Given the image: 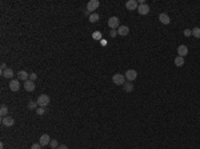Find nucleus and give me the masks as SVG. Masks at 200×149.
<instances>
[{
    "instance_id": "nucleus-1",
    "label": "nucleus",
    "mask_w": 200,
    "mask_h": 149,
    "mask_svg": "<svg viewBox=\"0 0 200 149\" xmlns=\"http://www.w3.org/2000/svg\"><path fill=\"white\" fill-rule=\"evenodd\" d=\"M112 81L115 85H124V83H126V76L122 73H115L112 76Z\"/></svg>"
},
{
    "instance_id": "nucleus-2",
    "label": "nucleus",
    "mask_w": 200,
    "mask_h": 149,
    "mask_svg": "<svg viewBox=\"0 0 200 149\" xmlns=\"http://www.w3.org/2000/svg\"><path fill=\"white\" fill-rule=\"evenodd\" d=\"M108 25L111 29H116V28H119L120 27V20H119V18H116V16H112V18L108 19Z\"/></svg>"
},
{
    "instance_id": "nucleus-3",
    "label": "nucleus",
    "mask_w": 200,
    "mask_h": 149,
    "mask_svg": "<svg viewBox=\"0 0 200 149\" xmlns=\"http://www.w3.org/2000/svg\"><path fill=\"white\" fill-rule=\"evenodd\" d=\"M38 104H39V107H47L48 104H49V96L48 95H40L39 97H38Z\"/></svg>"
},
{
    "instance_id": "nucleus-4",
    "label": "nucleus",
    "mask_w": 200,
    "mask_h": 149,
    "mask_svg": "<svg viewBox=\"0 0 200 149\" xmlns=\"http://www.w3.org/2000/svg\"><path fill=\"white\" fill-rule=\"evenodd\" d=\"M99 5H100L99 0H91V1H88V4H87V11L88 12H93Z\"/></svg>"
},
{
    "instance_id": "nucleus-5",
    "label": "nucleus",
    "mask_w": 200,
    "mask_h": 149,
    "mask_svg": "<svg viewBox=\"0 0 200 149\" xmlns=\"http://www.w3.org/2000/svg\"><path fill=\"white\" fill-rule=\"evenodd\" d=\"M136 77H138V72H136L135 69H128L126 72V79L128 80V81H134V80H136Z\"/></svg>"
},
{
    "instance_id": "nucleus-6",
    "label": "nucleus",
    "mask_w": 200,
    "mask_h": 149,
    "mask_svg": "<svg viewBox=\"0 0 200 149\" xmlns=\"http://www.w3.org/2000/svg\"><path fill=\"white\" fill-rule=\"evenodd\" d=\"M138 7H139V3L136 0H128V1H126V8L128 11H135V9H138Z\"/></svg>"
},
{
    "instance_id": "nucleus-7",
    "label": "nucleus",
    "mask_w": 200,
    "mask_h": 149,
    "mask_svg": "<svg viewBox=\"0 0 200 149\" xmlns=\"http://www.w3.org/2000/svg\"><path fill=\"white\" fill-rule=\"evenodd\" d=\"M138 12L140 13V15H148L149 13V5L148 4H139V7H138Z\"/></svg>"
},
{
    "instance_id": "nucleus-8",
    "label": "nucleus",
    "mask_w": 200,
    "mask_h": 149,
    "mask_svg": "<svg viewBox=\"0 0 200 149\" xmlns=\"http://www.w3.org/2000/svg\"><path fill=\"white\" fill-rule=\"evenodd\" d=\"M1 124L4 127H12L15 124V120L12 117H9V116H5V117H1Z\"/></svg>"
},
{
    "instance_id": "nucleus-9",
    "label": "nucleus",
    "mask_w": 200,
    "mask_h": 149,
    "mask_svg": "<svg viewBox=\"0 0 200 149\" xmlns=\"http://www.w3.org/2000/svg\"><path fill=\"white\" fill-rule=\"evenodd\" d=\"M24 89H26L27 92L35 91V83H34L32 80H27V81H24Z\"/></svg>"
},
{
    "instance_id": "nucleus-10",
    "label": "nucleus",
    "mask_w": 200,
    "mask_h": 149,
    "mask_svg": "<svg viewBox=\"0 0 200 149\" xmlns=\"http://www.w3.org/2000/svg\"><path fill=\"white\" fill-rule=\"evenodd\" d=\"M9 89H11L12 92H18L19 89H20V83H19V80H11V83H9Z\"/></svg>"
},
{
    "instance_id": "nucleus-11",
    "label": "nucleus",
    "mask_w": 200,
    "mask_h": 149,
    "mask_svg": "<svg viewBox=\"0 0 200 149\" xmlns=\"http://www.w3.org/2000/svg\"><path fill=\"white\" fill-rule=\"evenodd\" d=\"M159 22L161 23V24H170L171 23V19H170V16H168V13H160L159 15Z\"/></svg>"
},
{
    "instance_id": "nucleus-12",
    "label": "nucleus",
    "mask_w": 200,
    "mask_h": 149,
    "mask_svg": "<svg viewBox=\"0 0 200 149\" xmlns=\"http://www.w3.org/2000/svg\"><path fill=\"white\" fill-rule=\"evenodd\" d=\"M49 142H51V137L48 136V135H41V136H40L39 144L41 145V146H45V145H48Z\"/></svg>"
},
{
    "instance_id": "nucleus-13",
    "label": "nucleus",
    "mask_w": 200,
    "mask_h": 149,
    "mask_svg": "<svg viewBox=\"0 0 200 149\" xmlns=\"http://www.w3.org/2000/svg\"><path fill=\"white\" fill-rule=\"evenodd\" d=\"M178 56H182V57H184V56H187L188 55V48H187V45H179L178 47Z\"/></svg>"
},
{
    "instance_id": "nucleus-14",
    "label": "nucleus",
    "mask_w": 200,
    "mask_h": 149,
    "mask_svg": "<svg viewBox=\"0 0 200 149\" xmlns=\"http://www.w3.org/2000/svg\"><path fill=\"white\" fill-rule=\"evenodd\" d=\"M130 33V28L127 25H120L118 28V35H120V36H127Z\"/></svg>"
},
{
    "instance_id": "nucleus-15",
    "label": "nucleus",
    "mask_w": 200,
    "mask_h": 149,
    "mask_svg": "<svg viewBox=\"0 0 200 149\" xmlns=\"http://www.w3.org/2000/svg\"><path fill=\"white\" fill-rule=\"evenodd\" d=\"M19 79L18 80H23V81H27V80H30V73L28 72H26V71H20L18 73Z\"/></svg>"
},
{
    "instance_id": "nucleus-16",
    "label": "nucleus",
    "mask_w": 200,
    "mask_h": 149,
    "mask_svg": "<svg viewBox=\"0 0 200 149\" xmlns=\"http://www.w3.org/2000/svg\"><path fill=\"white\" fill-rule=\"evenodd\" d=\"M1 76L5 77V79H12V77H13V71L11 69V68H7L5 71L1 72Z\"/></svg>"
},
{
    "instance_id": "nucleus-17",
    "label": "nucleus",
    "mask_w": 200,
    "mask_h": 149,
    "mask_svg": "<svg viewBox=\"0 0 200 149\" xmlns=\"http://www.w3.org/2000/svg\"><path fill=\"white\" fill-rule=\"evenodd\" d=\"M0 116H1V117L8 116V107L5 105V104H1V108H0Z\"/></svg>"
},
{
    "instance_id": "nucleus-18",
    "label": "nucleus",
    "mask_w": 200,
    "mask_h": 149,
    "mask_svg": "<svg viewBox=\"0 0 200 149\" xmlns=\"http://www.w3.org/2000/svg\"><path fill=\"white\" fill-rule=\"evenodd\" d=\"M175 65H176V67H183V65H184V57H182V56L176 57V59H175Z\"/></svg>"
},
{
    "instance_id": "nucleus-19",
    "label": "nucleus",
    "mask_w": 200,
    "mask_h": 149,
    "mask_svg": "<svg viewBox=\"0 0 200 149\" xmlns=\"http://www.w3.org/2000/svg\"><path fill=\"white\" fill-rule=\"evenodd\" d=\"M99 19H100V16L97 15V13H95V12L89 15V22H91V23H97V22H99Z\"/></svg>"
},
{
    "instance_id": "nucleus-20",
    "label": "nucleus",
    "mask_w": 200,
    "mask_h": 149,
    "mask_svg": "<svg viewBox=\"0 0 200 149\" xmlns=\"http://www.w3.org/2000/svg\"><path fill=\"white\" fill-rule=\"evenodd\" d=\"M28 109H31V110H34V109H38V107H39V104H38V101H30L28 103Z\"/></svg>"
},
{
    "instance_id": "nucleus-21",
    "label": "nucleus",
    "mask_w": 200,
    "mask_h": 149,
    "mask_svg": "<svg viewBox=\"0 0 200 149\" xmlns=\"http://www.w3.org/2000/svg\"><path fill=\"white\" fill-rule=\"evenodd\" d=\"M123 88H124L126 92H132V91H134V84L131 83V81H128V83H126V85Z\"/></svg>"
},
{
    "instance_id": "nucleus-22",
    "label": "nucleus",
    "mask_w": 200,
    "mask_h": 149,
    "mask_svg": "<svg viewBox=\"0 0 200 149\" xmlns=\"http://www.w3.org/2000/svg\"><path fill=\"white\" fill-rule=\"evenodd\" d=\"M192 36H195L196 39H200V28L199 27H196L192 29Z\"/></svg>"
},
{
    "instance_id": "nucleus-23",
    "label": "nucleus",
    "mask_w": 200,
    "mask_h": 149,
    "mask_svg": "<svg viewBox=\"0 0 200 149\" xmlns=\"http://www.w3.org/2000/svg\"><path fill=\"white\" fill-rule=\"evenodd\" d=\"M92 37H93V40H101V32L96 31L92 33Z\"/></svg>"
},
{
    "instance_id": "nucleus-24",
    "label": "nucleus",
    "mask_w": 200,
    "mask_h": 149,
    "mask_svg": "<svg viewBox=\"0 0 200 149\" xmlns=\"http://www.w3.org/2000/svg\"><path fill=\"white\" fill-rule=\"evenodd\" d=\"M49 145H51V148H52V149H57V146H59V142H57V140H51Z\"/></svg>"
},
{
    "instance_id": "nucleus-25",
    "label": "nucleus",
    "mask_w": 200,
    "mask_h": 149,
    "mask_svg": "<svg viewBox=\"0 0 200 149\" xmlns=\"http://www.w3.org/2000/svg\"><path fill=\"white\" fill-rule=\"evenodd\" d=\"M36 113L39 114V116H43V114L45 113V109H44L43 107H39V108H38V109H36Z\"/></svg>"
},
{
    "instance_id": "nucleus-26",
    "label": "nucleus",
    "mask_w": 200,
    "mask_h": 149,
    "mask_svg": "<svg viewBox=\"0 0 200 149\" xmlns=\"http://www.w3.org/2000/svg\"><path fill=\"white\" fill-rule=\"evenodd\" d=\"M184 36H186V37L192 36V29H184Z\"/></svg>"
},
{
    "instance_id": "nucleus-27",
    "label": "nucleus",
    "mask_w": 200,
    "mask_h": 149,
    "mask_svg": "<svg viewBox=\"0 0 200 149\" xmlns=\"http://www.w3.org/2000/svg\"><path fill=\"white\" fill-rule=\"evenodd\" d=\"M36 79H38V74H36L35 72H32V73H30V80H32V81H35Z\"/></svg>"
},
{
    "instance_id": "nucleus-28",
    "label": "nucleus",
    "mask_w": 200,
    "mask_h": 149,
    "mask_svg": "<svg viewBox=\"0 0 200 149\" xmlns=\"http://www.w3.org/2000/svg\"><path fill=\"white\" fill-rule=\"evenodd\" d=\"M41 148V145L39 144V142H38V144H32L31 145V149H40Z\"/></svg>"
},
{
    "instance_id": "nucleus-29",
    "label": "nucleus",
    "mask_w": 200,
    "mask_h": 149,
    "mask_svg": "<svg viewBox=\"0 0 200 149\" xmlns=\"http://www.w3.org/2000/svg\"><path fill=\"white\" fill-rule=\"evenodd\" d=\"M116 35H118V31H116V29H111V32H109V36H111V37H115Z\"/></svg>"
},
{
    "instance_id": "nucleus-30",
    "label": "nucleus",
    "mask_w": 200,
    "mask_h": 149,
    "mask_svg": "<svg viewBox=\"0 0 200 149\" xmlns=\"http://www.w3.org/2000/svg\"><path fill=\"white\" fill-rule=\"evenodd\" d=\"M57 149H68V146H67V145H59V146H57Z\"/></svg>"
},
{
    "instance_id": "nucleus-31",
    "label": "nucleus",
    "mask_w": 200,
    "mask_h": 149,
    "mask_svg": "<svg viewBox=\"0 0 200 149\" xmlns=\"http://www.w3.org/2000/svg\"><path fill=\"white\" fill-rule=\"evenodd\" d=\"M100 44H101L103 47H105V45H107V41H105L104 39H101V40H100Z\"/></svg>"
},
{
    "instance_id": "nucleus-32",
    "label": "nucleus",
    "mask_w": 200,
    "mask_h": 149,
    "mask_svg": "<svg viewBox=\"0 0 200 149\" xmlns=\"http://www.w3.org/2000/svg\"><path fill=\"white\" fill-rule=\"evenodd\" d=\"M7 69V65H5V63H1V72H3V71H5Z\"/></svg>"
},
{
    "instance_id": "nucleus-33",
    "label": "nucleus",
    "mask_w": 200,
    "mask_h": 149,
    "mask_svg": "<svg viewBox=\"0 0 200 149\" xmlns=\"http://www.w3.org/2000/svg\"><path fill=\"white\" fill-rule=\"evenodd\" d=\"M0 149H4V144L3 142H0Z\"/></svg>"
}]
</instances>
